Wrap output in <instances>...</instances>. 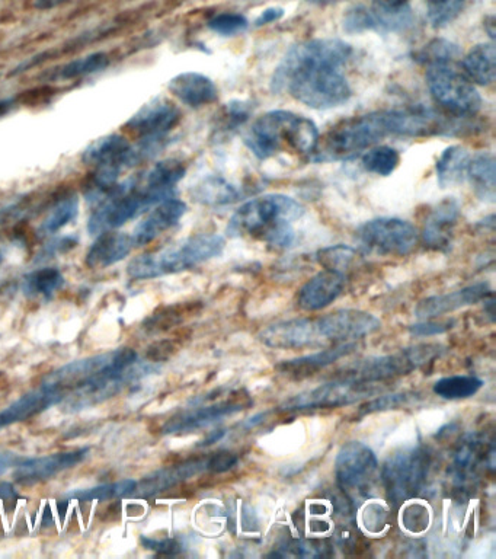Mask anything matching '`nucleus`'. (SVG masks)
<instances>
[{"label": "nucleus", "mask_w": 496, "mask_h": 559, "mask_svg": "<svg viewBox=\"0 0 496 559\" xmlns=\"http://www.w3.org/2000/svg\"><path fill=\"white\" fill-rule=\"evenodd\" d=\"M352 54L350 44L338 38H316L297 44L275 69L271 89L291 95L315 110L339 107L352 95L350 82L342 72Z\"/></svg>", "instance_id": "1"}, {"label": "nucleus", "mask_w": 496, "mask_h": 559, "mask_svg": "<svg viewBox=\"0 0 496 559\" xmlns=\"http://www.w3.org/2000/svg\"><path fill=\"white\" fill-rule=\"evenodd\" d=\"M304 214V207L283 194H268L240 206L227 225V235L255 236L275 248H288L296 241L293 222Z\"/></svg>", "instance_id": "2"}, {"label": "nucleus", "mask_w": 496, "mask_h": 559, "mask_svg": "<svg viewBox=\"0 0 496 559\" xmlns=\"http://www.w3.org/2000/svg\"><path fill=\"white\" fill-rule=\"evenodd\" d=\"M319 139L318 126L310 118L277 110L256 118L245 134V145L256 158L267 161L284 150L312 155Z\"/></svg>", "instance_id": "3"}, {"label": "nucleus", "mask_w": 496, "mask_h": 559, "mask_svg": "<svg viewBox=\"0 0 496 559\" xmlns=\"http://www.w3.org/2000/svg\"><path fill=\"white\" fill-rule=\"evenodd\" d=\"M226 241L214 233L191 236L179 244L156 252H147L128 264V276L134 280L158 279L168 274L191 270L222 254Z\"/></svg>", "instance_id": "4"}, {"label": "nucleus", "mask_w": 496, "mask_h": 559, "mask_svg": "<svg viewBox=\"0 0 496 559\" xmlns=\"http://www.w3.org/2000/svg\"><path fill=\"white\" fill-rule=\"evenodd\" d=\"M387 136H393L389 110L345 118L319 139L312 159L316 162L350 159L367 152Z\"/></svg>", "instance_id": "5"}, {"label": "nucleus", "mask_w": 496, "mask_h": 559, "mask_svg": "<svg viewBox=\"0 0 496 559\" xmlns=\"http://www.w3.org/2000/svg\"><path fill=\"white\" fill-rule=\"evenodd\" d=\"M440 354L441 347L434 346V344H422V346L405 348L398 354L360 360L351 366L344 367L342 373H338L335 378L373 385V383L383 382V380L409 375L419 367L440 357Z\"/></svg>", "instance_id": "6"}, {"label": "nucleus", "mask_w": 496, "mask_h": 559, "mask_svg": "<svg viewBox=\"0 0 496 559\" xmlns=\"http://www.w3.org/2000/svg\"><path fill=\"white\" fill-rule=\"evenodd\" d=\"M431 459L424 447H411L393 453L382 468V481L393 506L414 500L424 490Z\"/></svg>", "instance_id": "7"}, {"label": "nucleus", "mask_w": 496, "mask_h": 559, "mask_svg": "<svg viewBox=\"0 0 496 559\" xmlns=\"http://www.w3.org/2000/svg\"><path fill=\"white\" fill-rule=\"evenodd\" d=\"M427 85L432 98L454 117H473L482 107L478 89L453 65L427 66Z\"/></svg>", "instance_id": "8"}, {"label": "nucleus", "mask_w": 496, "mask_h": 559, "mask_svg": "<svg viewBox=\"0 0 496 559\" xmlns=\"http://www.w3.org/2000/svg\"><path fill=\"white\" fill-rule=\"evenodd\" d=\"M415 17L408 0H373L370 6L351 8L342 19L348 34L376 31L380 34L405 33L414 25Z\"/></svg>", "instance_id": "9"}, {"label": "nucleus", "mask_w": 496, "mask_h": 559, "mask_svg": "<svg viewBox=\"0 0 496 559\" xmlns=\"http://www.w3.org/2000/svg\"><path fill=\"white\" fill-rule=\"evenodd\" d=\"M150 372L146 366L139 364V360L131 366L112 367L89 379L75 391L70 392L62 402L64 411L79 412L86 408L95 407L115 395L121 394L131 383L137 382Z\"/></svg>", "instance_id": "10"}, {"label": "nucleus", "mask_w": 496, "mask_h": 559, "mask_svg": "<svg viewBox=\"0 0 496 559\" xmlns=\"http://www.w3.org/2000/svg\"><path fill=\"white\" fill-rule=\"evenodd\" d=\"M357 239L368 252L405 257L414 251L419 233L408 220L380 217L361 225L357 231Z\"/></svg>", "instance_id": "11"}, {"label": "nucleus", "mask_w": 496, "mask_h": 559, "mask_svg": "<svg viewBox=\"0 0 496 559\" xmlns=\"http://www.w3.org/2000/svg\"><path fill=\"white\" fill-rule=\"evenodd\" d=\"M137 360H139V357H137L133 348H118V350L66 364V366L50 373L43 383L67 396L70 392L82 386L83 383L88 382L89 379L98 376L99 373L112 369V367L131 366Z\"/></svg>", "instance_id": "12"}, {"label": "nucleus", "mask_w": 496, "mask_h": 559, "mask_svg": "<svg viewBox=\"0 0 496 559\" xmlns=\"http://www.w3.org/2000/svg\"><path fill=\"white\" fill-rule=\"evenodd\" d=\"M379 389L370 383L350 382V380L334 379L332 382L320 385L312 391L303 392L287 399L281 405V411L323 410V408H338L355 404L361 399L370 398Z\"/></svg>", "instance_id": "13"}, {"label": "nucleus", "mask_w": 496, "mask_h": 559, "mask_svg": "<svg viewBox=\"0 0 496 559\" xmlns=\"http://www.w3.org/2000/svg\"><path fill=\"white\" fill-rule=\"evenodd\" d=\"M377 469L379 461L373 450L364 443L344 444L336 455L335 477L341 490H366Z\"/></svg>", "instance_id": "14"}, {"label": "nucleus", "mask_w": 496, "mask_h": 559, "mask_svg": "<svg viewBox=\"0 0 496 559\" xmlns=\"http://www.w3.org/2000/svg\"><path fill=\"white\" fill-rule=\"evenodd\" d=\"M316 325L323 341L348 343L379 331L382 322L371 313L342 309L316 319Z\"/></svg>", "instance_id": "15"}, {"label": "nucleus", "mask_w": 496, "mask_h": 559, "mask_svg": "<svg viewBox=\"0 0 496 559\" xmlns=\"http://www.w3.org/2000/svg\"><path fill=\"white\" fill-rule=\"evenodd\" d=\"M246 396L233 395L232 399H224V401L216 402V404L204 405V407L192 408L190 411L181 412V414L172 417L168 423L163 426L165 434H187L192 431L200 430L223 420L224 417L236 414L245 410L251 402L246 401Z\"/></svg>", "instance_id": "16"}, {"label": "nucleus", "mask_w": 496, "mask_h": 559, "mask_svg": "<svg viewBox=\"0 0 496 559\" xmlns=\"http://www.w3.org/2000/svg\"><path fill=\"white\" fill-rule=\"evenodd\" d=\"M181 113L172 102L155 99L144 105L139 113L128 120L127 127L142 139L166 140L168 134L178 126Z\"/></svg>", "instance_id": "17"}, {"label": "nucleus", "mask_w": 496, "mask_h": 559, "mask_svg": "<svg viewBox=\"0 0 496 559\" xmlns=\"http://www.w3.org/2000/svg\"><path fill=\"white\" fill-rule=\"evenodd\" d=\"M259 341L275 350H297L322 343L316 319H291L262 329Z\"/></svg>", "instance_id": "18"}, {"label": "nucleus", "mask_w": 496, "mask_h": 559, "mask_svg": "<svg viewBox=\"0 0 496 559\" xmlns=\"http://www.w3.org/2000/svg\"><path fill=\"white\" fill-rule=\"evenodd\" d=\"M89 449L70 450V452L53 453L43 458L22 459L16 466L14 478L21 485H35L56 477L66 469L75 468L85 461Z\"/></svg>", "instance_id": "19"}, {"label": "nucleus", "mask_w": 496, "mask_h": 559, "mask_svg": "<svg viewBox=\"0 0 496 559\" xmlns=\"http://www.w3.org/2000/svg\"><path fill=\"white\" fill-rule=\"evenodd\" d=\"M185 213H187V204L178 198L171 197L160 201L134 229L131 235L134 247H143L155 241L162 233L178 225Z\"/></svg>", "instance_id": "20"}, {"label": "nucleus", "mask_w": 496, "mask_h": 559, "mask_svg": "<svg viewBox=\"0 0 496 559\" xmlns=\"http://www.w3.org/2000/svg\"><path fill=\"white\" fill-rule=\"evenodd\" d=\"M210 471V456L208 458L191 459V461L178 463L169 468L159 469L149 477L137 482L136 491L133 495L139 498L155 497L181 482L187 481L195 475Z\"/></svg>", "instance_id": "21"}, {"label": "nucleus", "mask_w": 496, "mask_h": 559, "mask_svg": "<svg viewBox=\"0 0 496 559\" xmlns=\"http://www.w3.org/2000/svg\"><path fill=\"white\" fill-rule=\"evenodd\" d=\"M64 398L66 396L62 392L41 383L37 389L21 396L14 404L0 411V430L14 426L21 421L30 420L35 415L47 411L48 408L62 404Z\"/></svg>", "instance_id": "22"}, {"label": "nucleus", "mask_w": 496, "mask_h": 559, "mask_svg": "<svg viewBox=\"0 0 496 559\" xmlns=\"http://www.w3.org/2000/svg\"><path fill=\"white\" fill-rule=\"evenodd\" d=\"M492 295L491 287L488 283L473 284V286L464 287L456 292L446 293V295L432 296L418 303L415 309L416 318L432 319L438 316L446 315L448 312L457 311L464 306L475 305L480 300Z\"/></svg>", "instance_id": "23"}, {"label": "nucleus", "mask_w": 496, "mask_h": 559, "mask_svg": "<svg viewBox=\"0 0 496 559\" xmlns=\"http://www.w3.org/2000/svg\"><path fill=\"white\" fill-rule=\"evenodd\" d=\"M345 276L338 271H320L300 289L297 303L307 312L325 309L344 292Z\"/></svg>", "instance_id": "24"}, {"label": "nucleus", "mask_w": 496, "mask_h": 559, "mask_svg": "<svg viewBox=\"0 0 496 559\" xmlns=\"http://www.w3.org/2000/svg\"><path fill=\"white\" fill-rule=\"evenodd\" d=\"M460 219V204L454 198L441 201L425 220L422 239L425 245L434 249L450 247L454 228Z\"/></svg>", "instance_id": "25"}, {"label": "nucleus", "mask_w": 496, "mask_h": 559, "mask_svg": "<svg viewBox=\"0 0 496 559\" xmlns=\"http://www.w3.org/2000/svg\"><path fill=\"white\" fill-rule=\"evenodd\" d=\"M169 91L182 104L192 108L213 104L219 98L216 83L197 72H184L169 82Z\"/></svg>", "instance_id": "26"}, {"label": "nucleus", "mask_w": 496, "mask_h": 559, "mask_svg": "<svg viewBox=\"0 0 496 559\" xmlns=\"http://www.w3.org/2000/svg\"><path fill=\"white\" fill-rule=\"evenodd\" d=\"M134 242L130 235L121 232H104L89 248L86 265L89 268H107L123 261L133 251Z\"/></svg>", "instance_id": "27"}, {"label": "nucleus", "mask_w": 496, "mask_h": 559, "mask_svg": "<svg viewBox=\"0 0 496 559\" xmlns=\"http://www.w3.org/2000/svg\"><path fill=\"white\" fill-rule=\"evenodd\" d=\"M185 165L176 159H166L153 165L142 178L140 184L158 203L174 197L176 185L185 177Z\"/></svg>", "instance_id": "28"}, {"label": "nucleus", "mask_w": 496, "mask_h": 559, "mask_svg": "<svg viewBox=\"0 0 496 559\" xmlns=\"http://www.w3.org/2000/svg\"><path fill=\"white\" fill-rule=\"evenodd\" d=\"M355 348H357V346H355L354 343H344L338 347L319 351V353L299 357V359L286 360V362L278 366V370H280L283 375L290 376V378H307V376L319 372L320 369H325V367L338 362L342 357L348 356Z\"/></svg>", "instance_id": "29"}, {"label": "nucleus", "mask_w": 496, "mask_h": 559, "mask_svg": "<svg viewBox=\"0 0 496 559\" xmlns=\"http://www.w3.org/2000/svg\"><path fill=\"white\" fill-rule=\"evenodd\" d=\"M464 75L470 82L480 86L494 85L496 78V51L492 43L472 47L463 57Z\"/></svg>", "instance_id": "30"}, {"label": "nucleus", "mask_w": 496, "mask_h": 559, "mask_svg": "<svg viewBox=\"0 0 496 559\" xmlns=\"http://www.w3.org/2000/svg\"><path fill=\"white\" fill-rule=\"evenodd\" d=\"M470 158L472 156L464 146L454 145L444 149L435 164L438 184L443 188L462 184L466 180Z\"/></svg>", "instance_id": "31"}, {"label": "nucleus", "mask_w": 496, "mask_h": 559, "mask_svg": "<svg viewBox=\"0 0 496 559\" xmlns=\"http://www.w3.org/2000/svg\"><path fill=\"white\" fill-rule=\"evenodd\" d=\"M466 178L483 200L494 201L496 185L495 156L491 152L476 153L470 158Z\"/></svg>", "instance_id": "32"}, {"label": "nucleus", "mask_w": 496, "mask_h": 559, "mask_svg": "<svg viewBox=\"0 0 496 559\" xmlns=\"http://www.w3.org/2000/svg\"><path fill=\"white\" fill-rule=\"evenodd\" d=\"M194 198L198 203L208 207H224L239 200V191L235 185L223 177L210 175L200 184L195 185Z\"/></svg>", "instance_id": "33"}, {"label": "nucleus", "mask_w": 496, "mask_h": 559, "mask_svg": "<svg viewBox=\"0 0 496 559\" xmlns=\"http://www.w3.org/2000/svg\"><path fill=\"white\" fill-rule=\"evenodd\" d=\"M485 458L486 449L483 447V443L476 437H467L454 453L451 474L462 481V479L470 477Z\"/></svg>", "instance_id": "34"}, {"label": "nucleus", "mask_w": 496, "mask_h": 559, "mask_svg": "<svg viewBox=\"0 0 496 559\" xmlns=\"http://www.w3.org/2000/svg\"><path fill=\"white\" fill-rule=\"evenodd\" d=\"M64 284L63 274L53 267L40 268L32 271L24 279V293L30 297H44L48 299L62 289Z\"/></svg>", "instance_id": "35"}, {"label": "nucleus", "mask_w": 496, "mask_h": 559, "mask_svg": "<svg viewBox=\"0 0 496 559\" xmlns=\"http://www.w3.org/2000/svg\"><path fill=\"white\" fill-rule=\"evenodd\" d=\"M483 380L476 378V376H448L435 382L434 394L443 399H456L472 398L473 395L478 394L482 389Z\"/></svg>", "instance_id": "36"}, {"label": "nucleus", "mask_w": 496, "mask_h": 559, "mask_svg": "<svg viewBox=\"0 0 496 559\" xmlns=\"http://www.w3.org/2000/svg\"><path fill=\"white\" fill-rule=\"evenodd\" d=\"M136 487L137 481H134V479H121V481L98 485V487L88 488V490L73 491V493L67 494V498H73V500L78 501L112 500V498H123L133 495Z\"/></svg>", "instance_id": "37"}, {"label": "nucleus", "mask_w": 496, "mask_h": 559, "mask_svg": "<svg viewBox=\"0 0 496 559\" xmlns=\"http://www.w3.org/2000/svg\"><path fill=\"white\" fill-rule=\"evenodd\" d=\"M460 56H462V50L453 41H448L446 38H435L416 53V60L427 66L453 65L456 59H460Z\"/></svg>", "instance_id": "38"}, {"label": "nucleus", "mask_w": 496, "mask_h": 559, "mask_svg": "<svg viewBox=\"0 0 496 559\" xmlns=\"http://www.w3.org/2000/svg\"><path fill=\"white\" fill-rule=\"evenodd\" d=\"M399 164V152L390 146H373L363 156L366 171L379 177H389L398 169Z\"/></svg>", "instance_id": "39"}, {"label": "nucleus", "mask_w": 496, "mask_h": 559, "mask_svg": "<svg viewBox=\"0 0 496 559\" xmlns=\"http://www.w3.org/2000/svg\"><path fill=\"white\" fill-rule=\"evenodd\" d=\"M79 213V200L76 197H66L51 207L46 219L40 226L41 235L48 236L62 231L64 226L76 219Z\"/></svg>", "instance_id": "40"}, {"label": "nucleus", "mask_w": 496, "mask_h": 559, "mask_svg": "<svg viewBox=\"0 0 496 559\" xmlns=\"http://www.w3.org/2000/svg\"><path fill=\"white\" fill-rule=\"evenodd\" d=\"M110 65V57L107 53H92L89 56L80 57L67 63L59 70L57 78L70 81V79L83 78V76L94 75L101 72Z\"/></svg>", "instance_id": "41"}, {"label": "nucleus", "mask_w": 496, "mask_h": 559, "mask_svg": "<svg viewBox=\"0 0 496 559\" xmlns=\"http://www.w3.org/2000/svg\"><path fill=\"white\" fill-rule=\"evenodd\" d=\"M467 0H428V21L434 28H444L462 14Z\"/></svg>", "instance_id": "42"}, {"label": "nucleus", "mask_w": 496, "mask_h": 559, "mask_svg": "<svg viewBox=\"0 0 496 559\" xmlns=\"http://www.w3.org/2000/svg\"><path fill=\"white\" fill-rule=\"evenodd\" d=\"M328 548L326 541L294 539V541L287 542L286 545L278 548V551L274 552L272 557L319 558L325 557Z\"/></svg>", "instance_id": "43"}, {"label": "nucleus", "mask_w": 496, "mask_h": 559, "mask_svg": "<svg viewBox=\"0 0 496 559\" xmlns=\"http://www.w3.org/2000/svg\"><path fill=\"white\" fill-rule=\"evenodd\" d=\"M355 257L357 254L354 249L345 247V245L320 249L318 252L319 264L325 267V270L338 271L342 274L351 267Z\"/></svg>", "instance_id": "44"}, {"label": "nucleus", "mask_w": 496, "mask_h": 559, "mask_svg": "<svg viewBox=\"0 0 496 559\" xmlns=\"http://www.w3.org/2000/svg\"><path fill=\"white\" fill-rule=\"evenodd\" d=\"M207 27L213 33L222 35V37H233L245 33L249 27V21L245 15L235 14V12H224V14L216 15L208 21Z\"/></svg>", "instance_id": "45"}, {"label": "nucleus", "mask_w": 496, "mask_h": 559, "mask_svg": "<svg viewBox=\"0 0 496 559\" xmlns=\"http://www.w3.org/2000/svg\"><path fill=\"white\" fill-rule=\"evenodd\" d=\"M252 110L254 108H252L251 102L240 101V99L224 105L222 129L227 132V130H236L238 127L243 126L251 117Z\"/></svg>", "instance_id": "46"}, {"label": "nucleus", "mask_w": 496, "mask_h": 559, "mask_svg": "<svg viewBox=\"0 0 496 559\" xmlns=\"http://www.w3.org/2000/svg\"><path fill=\"white\" fill-rule=\"evenodd\" d=\"M403 526L412 533L424 532L430 526V511L421 503L406 506L402 516Z\"/></svg>", "instance_id": "47"}, {"label": "nucleus", "mask_w": 496, "mask_h": 559, "mask_svg": "<svg viewBox=\"0 0 496 559\" xmlns=\"http://www.w3.org/2000/svg\"><path fill=\"white\" fill-rule=\"evenodd\" d=\"M414 398V394H393V395H383L379 398L373 399V401L368 402L361 408V414H371V412L393 410V408L403 407V405L408 404L411 399Z\"/></svg>", "instance_id": "48"}, {"label": "nucleus", "mask_w": 496, "mask_h": 559, "mask_svg": "<svg viewBox=\"0 0 496 559\" xmlns=\"http://www.w3.org/2000/svg\"><path fill=\"white\" fill-rule=\"evenodd\" d=\"M364 526L368 532L379 533L387 523V511L377 503L368 504L363 514Z\"/></svg>", "instance_id": "49"}, {"label": "nucleus", "mask_w": 496, "mask_h": 559, "mask_svg": "<svg viewBox=\"0 0 496 559\" xmlns=\"http://www.w3.org/2000/svg\"><path fill=\"white\" fill-rule=\"evenodd\" d=\"M451 328L450 322H421V324L411 325L409 332L414 337H434V335L444 334Z\"/></svg>", "instance_id": "50"}, {"label": "nucleus", "mask_w": 496, "mask_h": 559, "mask_svg": "<svg viewBox=\"0 0 496 559\" xmlns=\"http://www.w3.org/2000/svg\"><path fill=\"white\" fill-rule=\"evenodd\" d=\"M140 542L143 543L144 548L150 549V551L158 552V554L163 555H175L181 551V546L176 541H172V539H166V541H158V539H150L143 536L140 539Z\"/></svg>", "instance_id": "51"}, {"label": "nucleus", "mask_w": 496, "mask_h": 559, "mask_svg": "<svg viewBox=\"0 0 496 559\" xmlns=\"http://www.w3.org/2000/svg\"><path fill=\"white\" fill-rule=\"evenodd\" d=\"M238 463V456L235 453L219 452L210 456V471L226 472Z\"/></svg>", "instance_id": "52"}, {"label": "nucleus", "mask_w": 496, "mask_h": 559, "mask_svg": "<svg viewBox=\"0 0 496 559\" xmlns=\"http://www.w3.org/2000/svg\"><path fill=\"white\" fill-rule=\"evenodd\" d=\"M284 17V9L274 6V8L265 9L258 18L255 19V27H264V25L272 24V22L280 21Z\"/></svg>", "instance_id": "53"}, {"label": "nucleus", "mask_w": 496, "mask_h": 559, "mask_svg": "<svg viewBox=\"0 0 496 559\" xmlns=\"http://www.w3.org/2000/svg\"><path fill=\"white\" fill-rule=\"evenodd\" d=\"M22 459L16 453L0 452V475L5 474L8 469L16 468Z\"/></svg>", "instance_id": "54"}, {"label": "nucleus", "mask_w": 496, "mask_h": 559, "mask_svg": "<svg viewBox=\"0 0 496 559\" xmlns=\"http://www.w3.org/2000/svg\"><path fill=\"white\" fill-rule=\"evenodd\" d=\"M67 0H35V8L41 9V11H46V9H53L56 6L63 5Z\"/></svg>", "instance_id": "55"}, {"label": "nucleus", "mask_w": 496, "mask_h": 559, "mask_svg": "<svg viewBox=\"0 0 496 559\" xmlns=\"http://www.w3.org/2000/svg\"><path fill=\"white\" fill-rule=\"evenodd\" d=\"M16 99L15 98H5V99H0V117L5 116V114H8L9 111L12 110V108H14Z\"/></svg>", "instance_id": "56"}, {"label": "nucleus", "mask_w": 496, "mask_h": 559, "mask_svg": "<svg viewBox=\"0 0 496 559\" xmlns=\"http://www.w3.org/2000/svg\"><path fill=\"white\" fill-rule=\"evenodd\" d=\"M223 434V430L213 431V433H211L210 436L207 437V439H204V442L201 443L200 446H210V444L219 442V440L222 439Z\"/></svg>", "instance_id": "57"}, {"label": "nucleus", "mask_w": 496, "mask_h": 559, "mask_svg": "<svg viewBox=\"0 0 496 559\" xmlns=\"http://www.w3.org/2000/svg\"><path fill=\"white\" fill-rule=\"evenodd\" d=\"M307 2L316 6H329L335 5V3L344 2V0H307Z\"/></svg>", "instance_id": "58"}, {"label": "nucleus", "mask_w": 496, "mask_h": 559, "mask_svg": "<svg viewBox=\"0 0 496 559\" xmlns=\"http://www.w3.org/2000/svg\"><path fill=\"white\" fill-rule=\"evenodd\" d=\"M494 22H495L494 17L489 18L488 21L485 22L486 31H488V34L491 35V38L495 37Z\"/></svg>", "instance_id": "59"}]
</instances>
